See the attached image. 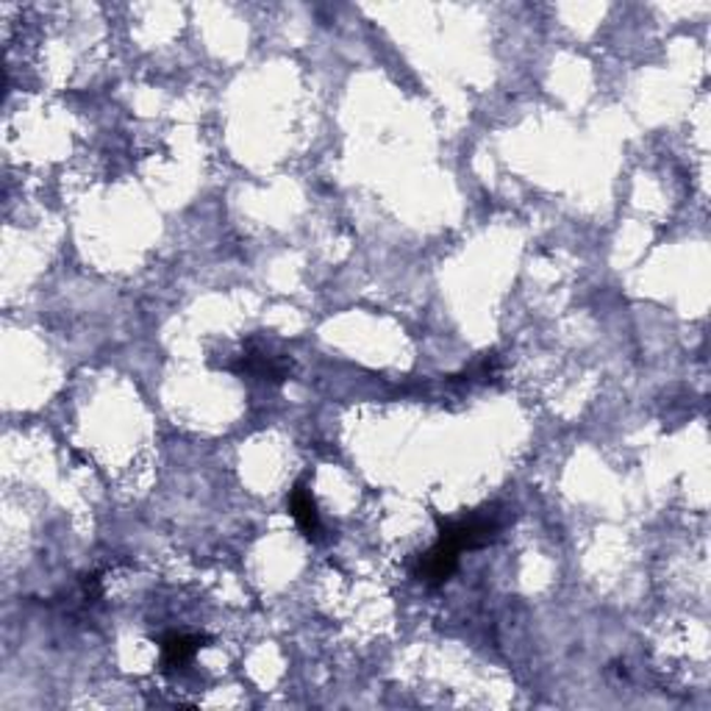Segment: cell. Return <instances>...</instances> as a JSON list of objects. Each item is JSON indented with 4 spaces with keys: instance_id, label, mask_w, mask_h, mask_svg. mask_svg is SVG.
<instances>
[{
    "instance_id": "277c9868",
    "label": "cell",
    "mask_w": 711,
    "mask_h": 711,
    "mask_svg": "<svg viewBox=\"0 0 711 711\" xmlns=\"http://www.w3.org/2000/svg\"><path fill=\"white\" fill-rule=\"evenodd\" d=\"M459 561H461L459 554H454L450 548H445V545L434 542V545H431V548L420 556V559H417L415 579L422 581L426 586H431V589H436V586H442L450 581V575L459 570Z\"/></svg>"
},
{
    "instance_id": "6da1fadb",
    "label": "cell",
    "mask_w": 711,
    "mask_h": 711,
    "mask_svg": "<svg viewBox=\"0 0 711 711\" xmlns=\"http://www.w3.org/2000/svg\"><path fill=\"white\" fill-rule=\"evenodd\" d=\"M506 525L504 509L497 504L475 509L465 517H440L436 515V529L440 536L436 542L450 548L454 554H465V550H479L492 545L500 536Z\"/></svg>"
},
{
    "instance_id": "7a4b0ae2",
    "label": "cell",
    "mask_w": 711,
    "mask_h": 711,
    "mask_svg": "<svg viewBox=\"0 0 711 711\" xmlns=\"http://www.w3.org/2000/svg\"><path fill=\"white\" fill-rule=\"evenodd\" d=\"M228 370L237 372V376L265 381V384H283L292 376L295 365H292L290 353L276 351V345L262 340V337H251L242 353H237V359L228 365Z\"/></svg>"
},
{
    "instance_id": "5b68a950",
    "label": "cell",
    "mask_w": 711,
    "mask_h": 711,
    "mask_svg": "<svg viewBox=\"0 0 711 711\" xmlns=\"http://www.w3.org/2000/svg\"><path fill=\"white\" fill-rule=\"evenodd\" d=\"M206 636L201 634H181V631H173V634L162 636V673H176V670H183L187 664H192L198 650L203 648Z\"/></svg>"
},
{
    "instance_id": "3957f363",
    "label": "cell",
    "mask_w": 711,
    "mask_h": 711,
    "mask_svg": "<svg viewBox=\"0 0 711 711\" xmlns=\"http://www.w3.org/2000/svg\"><path fill=\"white\" fill-rule=\"evenodd\" d=\"M287 509H290V515L295 517L297 529H301V534L306 536V539L309 542L326 539V525H322V517L320 511H317L315 495H312L306 479H301L290 490V495H287Z\"/></svg>"
}]
</instances>
